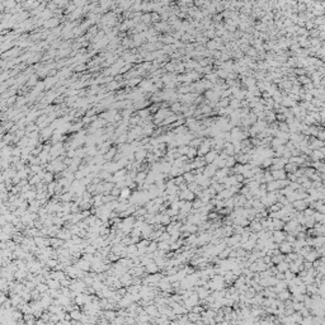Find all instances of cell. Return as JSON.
<instances>
[{"label":"cell","mask_w":325,"mask_h":325,"mask_svg":"<svg viewBox=\"0 0 325 325\" xmlns=\"http://www.w3.org/2000/svg\"><path fill=\"white\" fill-rule=\"evenodd\" d=\"M272 175H273V179H274V180L286 179V177H287V172L284 170V169H277V170L272 172Z\"/></svg>","instance_id":"obj_3"},{"label":"cell","mask_w":325,"mask_h":325,"mask_svg":"<svg viewBox=\"0 0 325 325\" xmlns=\"http://www.w3.org/2000/svg\"><path fill=\"white\" fill-rule=\"evenodd\" d=\"M286 232H283V231H279V230H276V231H273V235H272V240L274 241V242H282V241H284L286 240Z\"/></svg>","instance_id":"obj_2"},{"label":"cell","mask_w":325,"mask_h":325,"mask_svg":"<svg viewBox=\"0 0 325 325\" xmlns=\"http://www.w3.org/2000/svg\"><path fill=\"white\" fill-rule=\"evenodd\" d=\"M278 297H279V300L281 301H287L290 297H291V292H288V291H281L279 293H278Z\"/></svg>","instance_id":"obj_4"},{"label":"cell","mask_w":325,"mask_h":325,"mask_svg":"<svg viewBox=\"0 0 325 325\" xmlns=\"http://www.w3.org/2000/svg\"><path fill=\"white\" fill-rule=\"evenodd\" d=\"M234 165H235V159L230 158V159L226 160V167H228V168H231V167H234Z\"/></svg>","instance_id":"obj_6"},{"label":"cell","mask_w":325,"mask_h":325,"mask_svg":"<svg viewBox=\"0 0 325 325\" xmlns=\"http://www.w3.org/2000/svg\"><path fill=\"white\" fill-rule=\"evenodd\" d=\"M278 249H279V252H281L282 254H288V253H292V250H293V245H292V242L282 241V242L279 244Z\"/></svg>","instance_id":"obj_1"},{"label":"cell","mask_w":325,"mask_h":325,"mask_svg":"<svg viewBox=\"0 0 325 325\" xmlns=\"http://www.w3.org/2000/svg\"><path fill=\"white\" fill-rule=\"evenodd\" d=\"M216 156H217V155H216V152L211 151V152H210V154L206 156V161L208 162V164H212V162H213V160L216 159Z\"/></svg>","instance_id":"obj_5"}]
</instances>
